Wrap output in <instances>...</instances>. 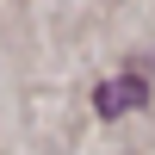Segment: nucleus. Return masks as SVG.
Here are the masks:
<instances>
[{"instance_id": "f257e3e1", "label": "nucleus", "mask_w": 155, "mask_h": 155, "mask_svg": "<svg viewBox=\"0 0 155 155\" xmlns=\"http://www.w3.org/2000/svg\"><path fill=\"white\" fill-rule=\"evenodd\" d=\"M143 99H149V81H143V74H112V81L93 93V106H99V118H118V112L143 106Z\"/></svg>"}]
</instances>
